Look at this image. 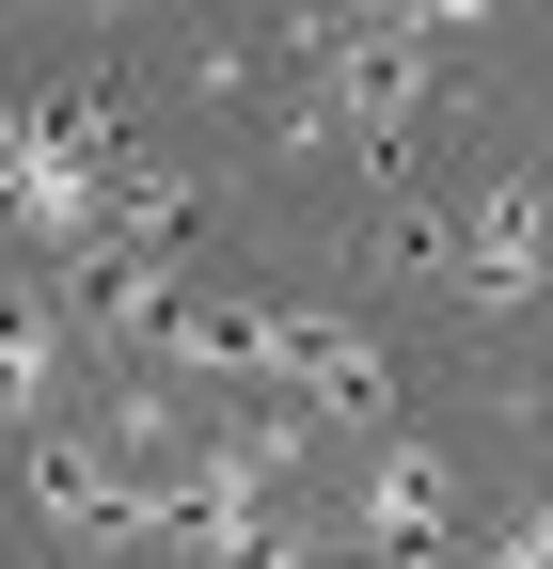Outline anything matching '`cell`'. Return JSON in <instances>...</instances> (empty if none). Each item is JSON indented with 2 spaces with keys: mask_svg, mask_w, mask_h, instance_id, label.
Masks as SVG:
<instances>
[{
  "mask_svg": "<svg viewBox=\"0 0 553 569\" xmlns=\"http://www.w3.org/2000/svg\"><path fill=\"white\" fill-rule=\"evenodd\" d=\"M349 538H364V553H443V538H459V459H443V443H364Z\"/></svg>",
  "mask_w": 553,
  "mask_h": 569,
  "instance_id": "7a4b0ae2",
  "label": "cell"
},
{
  "mask_svg": "<svg viewBox=\"0 0 553 569\" xmlns=\"http://www.w3.org/2000/svg\"><path fill=\"white\" fill-rule=\"evenodd\" d=\"M63 380H80V332L48 301H0V427H63Z\"/></svg>",
  "mask_w": 553,
  "mask_h": 569,
  "instance_id": "3957f363",
  "label": "cell"
},
{
  "mask_svg": "<svg viewBox=\"0 0 553 569\" xmlns=\"http://www.w3.org/2000/svg\"><path fill=\"white\" fill-rule=\"evenodd\" d=\"M537 253H553L537 190H474V206H428V222H411V269H428L443 301H474V317H522L537 301Z\"/></svg>",
  "mask_w": 553,
  "mask_h": 569,
  "instance_id": "6da1fadb",
  "label": "cell"
}]
</instances>
